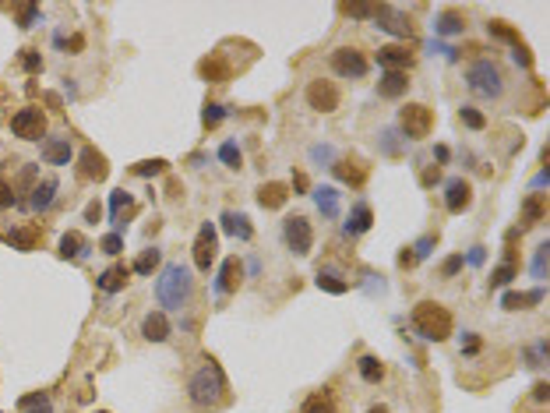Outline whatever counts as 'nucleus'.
<instances>
[{"mask_svg": "<svg viewBox=\"0 0 550 413\" xmlns=\"http://www.w3.org/2000/svg\"><path fill=\"white\" fill-rule=\"evenodd\" d=\"M339 85L336 81H328V78H314L307 85V107L317 110V114H336L339 110Z\"/></svg>", "mask_w": 550, "mask_h": 413, "instance_id": "6e6552de", "label": "nucleus"}, {"mask_svg": "<svg viewBox=\"0 0 550 413\" xmlns=\"http://www.w3.org/2000/svg\"><path fill=\"white\" fill-rule=\"evenodd\" d=\"M223 230H226L230 237H237V240H251V237H254L251 219H247L244 212H223Z\"/></svg>", "mask_w": 550, "mask_h": 413, "instance_id": "bb28decb", "label": "nucleus"}, {"mask_svg": "<svg viewBox=\"0 0 550 413\" xmlns=\"http://www.w3.org/2000/svg\"><path fill=\"white\" fill-rule=\"evenodd\" d=\"M42 159H46L49 166H68V159H71V141H68V138H49V141H42Z\"/></svg>", "mask_w": 550, "mask_h": 413, "instance_id": "4be33fe9", "label": "nucleus"}, {"mask_svg": "<svg viewBox=\"0 0 550 413\" xmlns=\"http://www.w3.org/2000/svg\"><path fill=\"white\" fill-rule=\"evenodd\" d=\"M127 279H131V265H124V262H113L102 276H99V290L102 293H120L124 286H127Z\"/></svg>", "mask_w": 550, "mask_h": 413, "instance_id": "a211bd4d", "label": "nucleus"}, {"mask_svg": "<svg viewBox=\"0 0 550 413\" xmlns=\"http://www.w3.org/2000/svg\"><path fill=\"white\" fill-rule=\"evenodd\" d=\"M314 201H317V209L324 219H336L339 216V191L336 187H317L314 191Z\"/></svg>", "mask_w": 550, "mask_h": 413, "instance_id": "7c9ffc66", "label": "nucleus"}, {"mask_svg": "<svg viewBox=\"0 0 550 413\" xmlns=\"http://www.w3.org/2000/svg\"><path fill=\"white\" fill-rule=\"evenodd\" d=\"M413 329L427 339V343H445L455 329L452 322V311L445 304H437V300H420L413 307Z\"/></svg>", "mask_w": 550, "mask_h": 413, "instance_id": "7ed1b4c3", "label": "nucleus"}, {"mask_svg": "<svg viewBox=\"0 0 550 413\" xmlns=\"http://www.w3.org/2000/svg\"><path fill=\"white\" fill-rule=\"evenodd\" d=\"M36 15H39V11H36V4H25V8H22V29H32Z\"/></svg>", "mask_w": 550, "mask_h": 413, "instance_id": "603ef678", "label": "nucleus"}, {"mask_svg": "<svg viewBox=\"0 0 550 413\" xmlns=\"http://www.w3.org/2000/svg\"><path fill=\"white\" fill-rule=\"evenodd\" d=\"M332 71L339 75V78H363L367 75V57L360 54L356 46H339V49H332Z\"/></svg>", "mask_w": 550, "mask_h": 413, "instance_id": "1a4fd4ad", "label": "nucleus"}, {"mask_svg": "<svg viewBox=\"0 0 550 413\" xmlns=\"http://www.w3.org/2000/svg\"><path fill=\"white\" fill-rule=\"evenodd\" d=\"M332 156H336V152L328 148V145H317V148H311V159H324V163H328Z\"/></svg>", "mask_w": 550, "mask_h": 413, "instance_id": "4d7b16f0", "label": "nucleus"}, {"mask_svg": "<svg viewBox=\"0 0 550 413\" xmlns=\"http://www.w3.org/2000/svg\"><path fill=\"white\" fill-rule=\"evenodd\" d=\"M8 240H11L18 251H32V247L42 240V230H39V226H22V230H11Z\"/></svg>", "mask_w": 550, "mask_h": 413, "instance_id": "473e14b6", "label": "nucleus"}, {"mask_svg": "<svg viewBox=\"0 0 550 413\" xmlns=\"http://www.w3.org/2000/svg\"><path fill=\"white\" fill-rule=\"evenodd\" d=\"M283 240H286V247L293 251V254H311V247H314V226H311V219L307 216H290L286 223H283Z\"/></svg>", "mask_w": 550, "mask_h": 413, "instance_id": "423d86ee", "label": "nucleus"}, {"mask_svg": "<svg viewBox=\"0 0 550 413\" xmlns=\"http://www.w3.org/2000/svg\"><path fill=\"white\" fill-rule=\"evenodd\" d=\"M215 251H219L215 226H212V223H205V226L198 230V237H194V247H191V254H194V269H198V272H208V269H212Z\"/></svg>", "mask_w": 550, "mask_h": 413, "instance_id": "9d476101", "label": "nucleus"}, {"mask_svg": "<svg viewBox=\"0 0 550 413\" xmlns=\"http://www.w3.org/2000/svg\"><path fill=\"white\" fill-rule=\"evenodd\" d=\"M459 269H462V254H452V258H448V262L441 265V276H455Z\"/></svg>", "mask_w": 550, "mask_h": 413, "instance_id": "3c124183", "label": "nucleus"}, {"mask_svg": "<svg viewBox=\"0 0 550 413\" xmlns=\"http://www.w3.org/2000/svg\"><path fill=\"white\" fill-rule=\"evenodd\" d=\"M469 265H483V247H473V251H469Z\"/></svg>", "mask_w": 550, "mask_h": 413, "instance_id": "052dcab7", "label": "nucleus"}, {"mask_svg": "<svg viewBox=\"0 0 550 413\" xmlns=\"http://www.w3.org/2000/svg\"><path fill=\"white\" fill-rule=\"evenodd\" d=\"M99 216H102V205H99V201H88V209H85V223H99Z\"/></svg>", "mask_w": 550, "mask_h": 413, "instance_id": "864d4df0", "label": "nucleus"}, {"mask_svg": "<svg viewBox=\"0 0 550 413\" xmlns=\"http://www.w3.org/2000/svg\"><path fill=\"white\" fill-rule=\"evenodd\" d=\"M290 201V187L283 184V180H268V184H261L258 187V205L261 209H283V205Z\"/></svg>", "mask_w": 550, "mask_h": 413, "instance_id": "2eb2a0df", "label": "nucleus"}, {"mask_svg": "<svg viewBox=\"0 0 550 413\" xmlns=\"http://www.w3.org/2000/svg\"><path fill=\"white\" fill-rule=\"evenodd\" d=\"M476 350H480V339L469 332V336H466V353H476Z\"/></svg>", "mask_w": 550, "mask_h": 413, "instance_id": "e2e57ef3", "label": "nucleus"}, {"mask_svg": "<svg viewBox=\"0 0 550 413\" xmlns=\"http://www.w3.org/2000/svg\"><path fill=\"white\" fill-rule=\"evenodd\" d=\"M317 286H321L324 293L343 297V293L349 290V279H343V272H336V269H317Z\"/></svg>", "mask_w": 550, "mask_h": 413, "instance_id": "c85d7f7f", "label": "nucleus"}, {"mask_svg": "<svg viewBox=\"0 0 550 413\" xmlns=\"http://www.w3.org/2000/svg\"><path fill=\"white\" fill-rule=\"evenodd\" d=\"M332 173H336L343 184H349V187H360V184L367 180V166L356 163V159H336V163H332Z\"/></svg>", "mask_w": 550, "mask_h": 413, "instance_id": "412c9836", "label": "nucleus"}, {"mask_svg": "<svg viewBox=\"0 0 550 413\" xmlns=\"http://www.w3.org/2000/svg\"><path fill=\"white\" fill-rule=\"evenodd\" d=\"M356 371H360V378H363L367 385H377V382L384 378V364H381L374 353H363V357L356 360Z\"/></svg>", "mask_w": 550, "mask_h": 413, "instance_id": "c756f323", "label": "nucleus"}, {"mask_svg": "<svg viewBox=\"0 0 550 413\" xmlns=\"http://www.w3.org/2000/svg\"><path fill=\"white\" fill-rule=\"evenodd\" d=\"M547 251H550L547 244L536 251V262H533V276H536V279H543V272H547Z\"/></svg>", "mask_w": 550, "mask_h": 413, "instance_id": "09e8293b", "label": "nucleus"}, {"mask_svg": "<svg viewBox=\"0 0 550 413\" xmlns=\"http://www.w3.org/2000/svg\"><path fill=\"white\" fill-rule=\"evenodd\" d=\"M57 191H61L57 177H46V180H39V184L32 187V198H29V209H32V212H46L49 205L57 201Z\"/></svg>", "mask_w": 550, "mask_h": 413, "instance_id": "f3484780", "label": "nucleus"}, {"mask_svg": "<svg viewBox=\"0 0 550 413\" xmlns=\"http://www.w3.org/2000/svg\"><path fill=\"white\" fill-rule=\"evenodd\" d=\"M124 209H127V212L134 209V198H131V194L120 187V191H113V194H109V212H113L109 219H113V226L120 223V212H124Z\"/></svg>", "mask_w": 550, "mask_h": 413, "instance_id": "e433bc0d", "label": "nucleus"}, {"mask_svg": "<svg viewBox=\"0 0 550 413\" xmlns=\"http://www.w3.org/2000/svg\"><path fill=\"white\" fill-rule=\"evenodd\" d=\"M515 276H519V265H515V262H505V265H498V269L490 272V279H487V290H501V286H508Z\"/></svg>", "mask_w": 550, "mask_h": 413, "instance_id": "c9c22d12", "label": "nucleus"}, {"mask_svg": "<svg viewBox=\"0 0 550 413\" xmlns=\"http://www.w3.org/2000/svg\"><path fill=\"white\" fill-rule=\"evenodd\" d=\"M547 396H550V385H547V382H536V389H533V399H536V403H547Z\"/></svg>", "mask_w": 550, "mask_h": 413, "instance_id": "bf43d9fd", "label": "nucleus"}, {"mask_svg": "<svg viewBox=\"0 0 550 413\" xmlns=\"http://www.w3.org/2000/svg\"><path fill=\"white\" fill-rule=\"evenodd\" d=\"M223 117H226V110L219 107V102H205V114H201L205 127H219V124H223Z\"/></svg>", "mask_w": 550, "mask_h": 413, "instance_id": "a18cd8bd", "label": "nucleus"}, {"mask_svg": "<svg viewBox=\"0 0 550 413\" xmlns=\"http://www.w3.org/2000/svg\"><path fill=\"white\" fill-rule=\"evenodd\" d=\"M300 413H339V406H336L332 392L321 389V392H314V396H307V399H304Z\"/></svg>", "mask_w": 550, "mask_h": 413, "instance_id": "cd10ccee", "label": "nucleus"}, {"mask_svg": "<svg viewBox=\"0 0 550 413\" xmlns=\"http://www.w3.org/2000/svg\"><path fill=\"white\" fill-rule=\"evenodd\" d=\"M367 413H388V410H384V406H370Z\"/></svg>", "mask_w": 550, "mask_h": 413, "instance_id": "338daca9", "label": "nucleus"}, {"mask_svg": "<svg viewBox=\"0 0 550 413\" xmlns=\"http://www.w3.org/2000/svg\"><path fill=\"white\" fill-rule=\"evenodd\" d=\"M406 92H409L406 71H384V78L377 81V95H381V99H399V95H406Z\"/></svg>", "mask_w": 550, "mask_h": 413, "instance_id": "6ab92c4d", "label": "nucleus"}, {"mask_svg": "<svg viewBox=\"0 0 550 413\" xmlns=\"http://www.w3.org/2000/svg\"><path fill=\"white\" fill-rule=\"evenodd\" d=\"M170 318H166V311H148L145 315V322H141V336L148 339V343H166L170 339Z\"/></svg>", "mask_w": 550, "mask_h": 413, "instance_id": "dca6fc26", "label": "nucleus"}, {"mask_svg": "<svg viewBox=\"0 0 550 413\" xmlns=\"http://www.w3.org/2000/svg\"><path fill=\"white\" fill-rule=\"evenodd\" d=\"M377 64H381L384 71H409V68H413V54H409L406 46L392 42V46H381V49H377Z\"/></svg>", "mask_w": 550, "mask_h": 413, "instance_id": "ddd939ff", "label": "nucleus"}, {"mask_svg": "<svg viewBox=\"0 0 550 413\" xmlns=\"http://www.w3.org/2000/svg\"><path fill=\"white\" fill-rule=\"evenodd\" d=\"M459 120H462L469 131H483V127H487V117H483L476 107H469V102H466V107H459Z\"/></svg>", "mask_w": 550, "mask_h": 413, "instance_id": "ea45409f", "label": "nucleus"}, {"mask_svg": "<svg viewBox=\"0 0 550 413\" xmlns=\"http://www.w3.org/2000/svg\"><path fill=\"white\" fill-rule=\"evenodd\" d=\"M198 71H201V78H205L208 85H223V81H230V75H233V68H230V61H226L223 54H208V57L198 64Z\"/></svg>", "mask_w": 550, "mask_h": 413, "instance_id": "4468645a", "label": "nucleus"}, {"mask_svg": "<svg viewBox=\"0 0 550 413\" xmlns=\"http://www.w3.org/2000/svg\"><path fill=\"white\" fill-rule=\"evenodd\" d=\"M434 244H437V233H427V237H423V240H420V244L413 247V254H416V258H427Z\"/></svg>", "mask_w": 550, "mask_h": 413, "instance_id": "8fccbe9b", "label": "nucleus"}, {"mask_svg": "<svg viewBox=\"0 0 550 413\" xmlns=\"http://www.w3.org/2000/svg\"><path fill=\"white\" fill-rule=\"evenodd\" d=\"M81 46H85V36H71V42H68V49H71V54H78Z\"/></svg>", "mask_w": 550, "mask_h": 413, "instance_id": "680f3d73", "label": "nucleus"}, {"mask_svg": "<svg viewBox=\"0 0 550 413\" xmlns=\"http://www.w3.org/2000/svg\"><path fill=\"white\" fill-rule=\"evenodd\" d=\"M18 198H15V184H8V180H0V212L4 209H11Z\"/></svg>", "mask_w": 550, "mask_h": 413, "instance_id": "de8ad7c7", "label": "nucleus"}, {"mask_svg": "<svg viewBox=\"0 0 550 413\" xmlns=\"http://www.w3.org/2000/svg\"><path fill=\"white\" fill-rule=\"evenodd\" d=\"M166 159H145V163H134L131 166V173L134 177H159V173H166Z\"/></svg>", "mask_w": 550, "mask_h": 413, "instance_id": "a19ab883", "label": "nucleus"}, {"mask_svg": "<svg viewBox=\"0 0 550 413\" xmlns=\"http://www.w3.org/2000/svg\"><path fill=\"white\" fill-rule=\"evenodd\" d=\"M18 406H22L25 413H53V403H49L46 392H32V396H25Z\"/></svg>", "mask_w": 550, "mask_h": 413, "instance_id": "58836bf2", "label": "nucleus"}, {"mask_svg": "<svg viewBox=\"0 0 550 413\" xmlns=\"http://www.w3.org/2000/svg\"><path fill=\"white\" fill-rule=\"evenodd\" d=\"M434 156H437V163H448V148H445V145H437V148H434Z\"/></svg>", "mask_w": 550, "mask_h": 413, "instance_id": "0e129e2a", "label": "nucleus"}, {"mask_svg": "<svg viewBox=\"0 0 550 413\" xmlns=\"http://www.w3.org/2000/svg\"><path fill=\"white\" fill-rule=\"evenodd\" d=\"M543 300V290H529V293H505L501 297V307L505 311H522L529 304H540Z\"/></svg>", "mask_w": 550, "mask_h": 413, "instance_id": "2f4dec72", "label": "nucleus"}, {"mask_svg": "<svg viewBox=\"0 0 550 413\" xmlns=\"http://www.w3.org/2000/svg\"><path fill=\"white\" fill-rule=\"evenodd\" d=\"M437 180H441V170H437V166L423 170V177H420V184H423V187H430V184H437Z\"/></svg>", "mask_w": 550, "mask_h": 413, "instance_id": "6e6d98bb", "label": "nucleus"}, {"mask_svg": "<svg viewBox=\"0 0 550 413\" xmlns=\"http://www.w3.org/2000/svg\"><path fill=\"white\" fill-rule=\"evenodd\" d=\"M99 251L109 254V258H117V254L124 251V237H120V233H106V237L99 240Z\"/></svg>", "mask_w": 550, "mask_h": 413, "instance_id": "c03bdc74", "label": "nucleus"}, {"mask_svg": "<svg viewBox=\"0 0 550 413\" xmlns=\"http://www.w3.org/2000/svg\"><path fill=\"white\" fill-rule=\"evenodd\" d=\"M399 127H402L406 138L420 141V138H427L434 131V110L423 107V102H406V107L399 110Z\"/></svg>", "mask_w": 550, "mask_h": 413, "instance_id": "39448f33", "label": "nucleus"}, {"mask_svg": "<svg viewBox=\"0 0 550 413\" xmlns=\"http://www.w3.org/2000/svg\"><path fill=\"white\" fill-rule=\"evenodd\" d=\"M226 392H230L226 371L219 368L212 357H205L201 364L191 371V378H187V399H191V406L194 410H219V406L226 403Z\"/></svg>", "mask_w": 550, "mask_h": 413, "instance_id": "f257e3e1", "label": "nucleus"}, {"mask_svg": "<svg viewBox=\"0 0 550 413\" xmlns=\"http://www.w3.org/2000/svg\"><path fill=\"white\" fill-rule=\"evenodd\" d=\"M399 265H402V269H413V265H416V254H413V247H402V254H399Z\"/></svg>", "mask_w": 550, "mask_h": 413, "instance_id": "13d9d810", "label": "nucleus"}, {"mask_svg": "<svg viewBox=\"0 0 550 413\" xmlns=\"http://www.w3.org/2000/svg\"><path fill=\"white\" fill-rule=\"evenodd\" d=\"M240 279H244V269H240V262H237V258H226V262H223V272H219V283H215V290H219V293H237Z\"/></svg>", "mask_w": 550, "mask_h": 413, "instance_id": "b1692460", "label": "nucleus"}, {"mask_svg": "<svg viewBox=\"0 0 550 413\" xmlns=\"http://www.w3.org/2000/svg\"><path fill=\"white\" fill-rule=\"evenodd\" d=\"M543 216H547V198H543V194H529L526 205H522V223L533 226V223H540Z\"/></svg>", "mask_w": 550, "mask_h": 413, "instance_id": "72a5a7b5", "label": "nucleus"}, {"mask_svg": "<svg viewBox=\"0 0 550 413\" xmlns=\"http://www.w3.org/2000/svg\"><path fill=\"white\" fill-rule=\"evenodd\" d=\"M370 223H374L370 205H367V201H356V205H353V212H349V223H346V237H360V233H367Z\"/></svg>", "mask_w": 550, "mask_h": 413, "instance_id": "5701e85b", "label": "nucleus"}, {"mask_svg": "<svg viewBox=\"0 0 550 413\" xmlns=\"http://www.w3.org/2000/svg\"><path fill=\"white\" fill-rule=\"evenodd\" d=\"M381 4H343V15L349 18H377Z\"/></svg>", "mask_w": 550, "mask_h": 413, "instance_id": "37998d69", "label": "nucleus"}, {"mask_svg": "<svg viewBox=\"0 0 550 413\" xmlns=\"http://www.w3.org/2000/svg\"><path fill=\"white\" fill-rule=\"evenodd\" d=\"M469 205H473V184L462 180V177L448 180V187H445V209H448L452 216H462Z\"/></svg>", "mask_w": 550, "mask_h": 413, "instance_id": "9b49d317", "label": "nucleus"}, {"mask_svg": "<svg viewBox=\"0 0 550 413\" xmlns=\"http://www.w3.org/2000/svg\"><path fill=\"white\" fill-rule=\"evenodd\" d=\"M219 159H223L230 170H240V163H244V156H240V148L233 145V141H226V145H219Z\"/></svg>", "mask_w": 550, "mask_h": 413, "instance_id": "79ce46f5", "label": "nucleus"}, {"mask_svg": "<svg viewBox=\"0 0 550 413\" xmlns=\"http://www.w3.org/2000/svg\"><path fill=\"white\" fill-rule=\"evenodd\" d=\"M22 68L29 75H36V71H42V57L36 54V49H25V54H22Z\"/></svg>", "mask_w": 550, "mask_h": 413, "instance_id": "49530a36", "label": "nucleus"}, {"mask_svg": "<svg viewBox=\"0 0 550 413\" xmlns=\"http://www.w3.org/2000/svg\"><path fill=\"white\" fill-rule=\"evenodd\" d=\"M155 297H159V304L166 307V311H184V307L191 304V297H194L191 269L180 265V262L166 265L159 272V279H155Z\"/></svg>", "mask_w": 550, "mask_h": 413, "instance_id": "f03ea898", "label": "nucleus"}, {"mask_svg": "<svg viewBox=\"0 0 550 413\" xmlns=\"http://www.w3.org/2000/svg\"><path fill=\"white\" fill-rule=\"evenodd\" d=\"M88 251H92V247H88V240H85L81 233H74V230H71V233H64V237H61V247H57V254L64 258V262H81V258H85Z\"/></svg>", "mask_w": 550, "mask_h": 413, "instance_id": "aec40b11", "label": "nucleus"}, {"mask_svg": "<svg viewBox=\"0 0 550 413\" xmlns=\"http://www.w3.org/2000/svg\"><path fill=\"white\" fill-rule=\"evenodd\" d=\"M434 32L437 36H459V32H466V15L462 11H441L437 15V22H434Z\"/></svg>", "mask_w": 550, "mask_h": 413, "instance_id": "a878e982", "label": "nucleus"}, {"mask_svg": "<svg viewBox=\"0 0 550 413\" xmlns=\"http://www.w3.org/2000/svg\"><path fill=\"white\" fill-rule=\"evenodd\" d=\"M99 413H102V410H99Z\"/></svg>", "mask_w": 550, "mask_h": 413, "instance_id": "774afa93", "label": "nucleus"}, {"mask_svg": "<svg viewBox=\"0 0 550 413\" xmlns=\"http://www.w3.org/2000/svg\"><path fill=\"white\" fill-rule=\"evenodd\" d=\"M11 134L22 141H39L46 134V114L39 107H25L11 117Z\"/></svg>", "mask_w": 550, "mask_h": 413, "instance_id": "0eeeda50", "label": "nucleus"}, {"mask_svg": "<svg viewBox=\"0 0 550 413\" xmlns=\"http://www.w3.org/2000/svg\"><path fill=\"white\" fill-rule=\"evenodd\" d=\"M487 32L494 36V39H501V42H512V46H522V39H519V32L508 25V22H487Z\"/></svg>", "mask_w": 550, "mask_h": 413, "instance_id": "4c0bfd02", "label": "nucleus"}, {"mask_svg": "<svg viewBox=\"0 0 550 413\" xmlns=\"http://www.w3.org/2000/svg\"><path fill=\"white\" fill-rule=\"evenodd\" d=\"M78 163H81V170H78V173H81L85 180L102 184V180L109 177V163H106V156H102V152H95L92 145H88V148H81V159H78Z\"/></svg>", "mask_w": 550, "mask_h": 413, "instance_id": "f8f14e48", "label": "nucleus"}, {"mask_svg": "<svg viewBox=\"0 0 550 413\" xmlns=\"http://www.w3.org/2000/svg\"><path fill=\"white\" fill-rule=\"evenodd\" d=\"M392 138H395L392 131H384V134H381V148H384V152H388V156H395V152H399V145H395Z\"/></svg>", "mask_w": 550, "mask_h": 413, "instance_id": "5fc2aeb1", "label": "nucleus"}, {"mask_svg": "<svg viewBox=\"0 0 550 413\" xmlns=\"http://www.w3.org/2000/svg\"><path fill=\"white\" fill-rule=\"evenodd\" d=\"M377 29H388V32H395V36H402V39L413 36V25H409L406 18H399L392 8H384V4H381V11H377Z\"/></svg>", "mask_w": 550, "mask_h": 413, "instance_id": "393cba45", "label": "nucleus"}, {"mask_svg": "<svg viewBox=\"0 0 550 413\" xmlns=\"http://www.w3.org/2000/svg\"><path fill=\"white\" fill-rule=\"evenodd\" d=\"M293 187H297V191H307V177L297 173V177H293Z\"/></svg>", "mask_w": 550, "mask_h": 413, "instance_id": "69168bd1", "label": "nucleus"}, {"mask_svg": "<svg viewBox=\"0 0 550 413\" xmlns=\"http://www.w3.org/2000/svg\"><path fill=\"white\" fill-rule=\"evenodd\" d=\"M159 262H162V251H159V247H148V251L138 254V262L131 265V272H138V276H152V272L159 269Z\"/></svg>", "mask_w": 550, "mask_h": 413, "instance_id": "f704fd0d", "label": "nucleus"}, {"mask_svg": "<svg viewBox=\"0 0 550 413\" xmlns=\"http://www.w3.org/2000/svg\"><path fill=\"white\" fill-rule=\"evenodd\" d=\"M466 85H469L473 95L498 99V95L505 92V75H501V68L494 64V61L480 57V61H473V64L466 68Z\"/></svg>", "mask_w": 550, "mask_h": 413, "instance_id": "20e7f679", "label": "nucleus"}]
</instances>
